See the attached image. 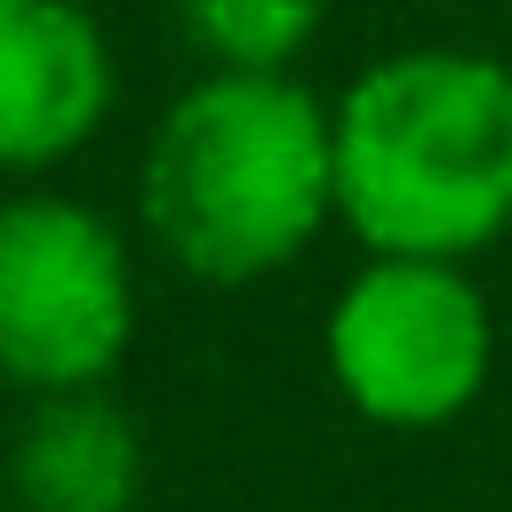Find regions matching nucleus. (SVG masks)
<instances>
[{"instance_id": "f257e3e1", "label": "nucleus", "mask_w": 512, "mask_h": 512, "mask_svg": "<svg viewBox=\"0 0 512 512\" xmlns=\"http://www.w3.org/2000/svg\"><path fill=\"white\" fill-rule=\"evenodd\" d=\"M336 216V112L288 72H208L144 152L152 240L216 288L296 264Z\"/></svg>"}, {"instance_id": "f03ea898", "label": "nucleus", "mask_w": 512, "mask_h": 512, "mask_svg": "<svg viewBox=\"0 0 512 512\" xmlns=\"http://www.w3.org/2000/svg\"><path fill=\"white\" fill-rule=\"evenodd\" d=\"M336 216L368 256H472L512 224V64L408 48L336 96Z\"/></svg>"}, {"instance_id": "7ed1b4c3", "label": "nucleus", "mask_w": 512, "mask_h": 512, "mask_svg": "<svg viewBox=\"0 0 512 512\" xmlns=\"http://www.w3.org/2000/svg\"><path fill=\"white\" fill-rule=\"evenodd\" d=\"M336 392L384 432L456 424L496 368L488 296L464 280L456 256H368L320 328Z\"/></svg>"}, {"instance_id": "20e7f679", "label": "nucleus", "mask_w": 512, "mask_h": 512, "mask_svg": "<svg viewBox=\"0 0 512 512\" xmlns=\"http://www.w3.org/2000/svg\"><path fill=\"white\" fill-rule=\"evenodd\" d=\"M136 272L120 232L64 192L0 200V376L24 392H88L128 360Z\"/></svg>"}, {"instance_id": "39448f33", "label": "nucleus", "mask_w": 512, "mask_h": 512, "mask_svg": "<svg viewBox=\"0 0 512 512\" xmlns=\"http://www.w3.org/2000/svg\"><path fill=\"white\" fill-rule=\"evenodd\" d=\"M112 112V40L80 0H0V168L72 160Z\"/></svg>"}, {"instance_id": "423d86ee", "label": "nucleus", "mask_w": 512, "mask_h": 512, "mask_svg": "<svg viewBox=\"0 0 512 512\" xmlns=\"http://www.w3.org/2000/svg\"><path fill=\"white\" fill-rule=\"evenodd\" d=\"M8 496L24 512H136L144 440L96 384L32 392V416L8 440Z\"/></svg>"}, {"instance_id": "0eeeda50", "label": "nucleus", "mask_w": 512, "mask_h": 512, "mask_svg": "<svg viewBox=\"0 0 512 512\" xmlns=\"http://www.w3.org/2000/svg\"><path fill=\"white\" fill-rule=\"evenodd\" d=\"M320 8L328 0H176L184 40H200L216 72H288L312 48Z\"/></svg>"}]
</instances>
